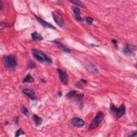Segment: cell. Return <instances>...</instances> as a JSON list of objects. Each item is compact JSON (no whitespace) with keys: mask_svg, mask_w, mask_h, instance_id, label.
I'll return each mask as SVG.
<instances>
[{"mask_svg":"<svg viewBox=\"0 0 137 137\" xmlns=\"http://www.w3.org/2000/svg\"><path fill=\"white\" fill-rule=\"evenodd\" d=\"M32 54L34 57L41 63H44V62L48 63H52V60L50 57H49L45 53L42 51L38 50L36 49H32Z\"/></svg>","mask_w":137,"mask_h":137,"instance_id":"1","label":"cell"},{"mask_svg":"<svg viewBox=\"0 0 137 137\" xmlns=\"http://www.w3.org/2000/svg\"><path fill=\"white\" fill-rule=\"evenodd\" d=\"M3 64L8 68L15 69L17 65L16 58L14 55H6L2 58Z\"/></svg>","mask_w":137,"mask_h":137,"instance_id":"2","label":"cell"},{"mask_svg":"<svg viewBox=\"0 0 137 137\" xmlns=\"http://www.w3.org/2000/svg\"><path fill=\"white\" fill-rule=\"evenodd\" d=\"M104 118V114L102 111H99L88 127L89 130H93L98 127Z\"/></svg>","mask_w":137,"mask_h":137,"instance_id":"3","label":"cell"},{"mask_svg":"<svg viewBox=\"0 0 137 137\" xmlns=\"http://www.w3.org/2000/svg\"><path fill=\"white\" fill-rule=\"evenodd\" d=\"M110 110L113 113L116 114V117L117 119H119L122 117L124 115L125 112V105L122 104L118 108L115 106L114 105H111Z\"/></svg>","mask_w":137,"mask_h":137,"instance_id":"4","label":"cell"},{"mask_svg":"<svg viewBox=\"0 0 137 137\" xmlns=\"http://www.w3.org/2000/svg\"><path fill=\"white\" fill-rule=\"evenodd\" d=\"M53 16L55 22L58 26H63L64 24L63 17L62 15L59 12L57 11H54L53 12Z\"/></svg>","mask_w":137,"mask_h":137,"instance_id":"5","label":"cell"},{"mask_svg":"<svg viewBox=\"0 0 137 137\" xmlns=\"http://www.w3.org/2000/svg\"><path fill=\"white\" fill-rule=\"evenodd\" d=\"M57 72L58 73V75H59L60 79V81H61V82H62V84H64V85H68L69 79H68V76L66 73V72L62 70L60 68H58Z\"/></svg>","mask_w":137,"mask_h":137,"instance_id":"6","label":"cell"},{"mask_svg":"<svg viewBox=\"0 0 137 137\" xmlns=\"http://www.w3.org/2000/svg\"><path fill=\"white\" fill-rule=\"evenodd\" d=\"M136 49V47L132 44L126 43L125 44V47L123 49V51L124 54L126 56H130L132 54L133 51Z\"/></svg>","mask_w":137,"mask_h":137,"instance_id":"7","label":"cell"},{"mask_svg":"<svg viewBox=\"0 0 137 137\" xmlns=\"http://www.w3.org/2000/svg\"><path fill=\"white\" fill-rule=\"evenodd\" d=\"M70 123L72 125L76 127H82L85 125V122L82 118L79 117H74L71 119Z\"/></svg>","mask_w":137,"mask_h":137,"instance_id":"8","label":"cell"},{"mask_svg":"<svg viewBox=\"0 0 137 137\" xmlns=\"http://www.w3.org/2000/svg\"><path fill=\"white\" fill-rule=\"evenodd\" d=\"M72 9L74 15H75L76 18L77 19L78 21H82L83 19L82 17L80 16V9L77 6H72Z\"/></svg>","mask_w":137,"mask_h":137,"instance_id":"9","label":"cell"},{"mask_svg":"<svg viewBox=\"0 0 137 137\" xmlns=\"http://www.w3.org/2000/svg\"><path fill=\"white\" fill-rule=\"evenodd\" d=\"M35 17H36V19L38 20V21L39 22V23L41 24L43 26L46 27H47V28L53 29V30H55L56 29V28L54 26L51 25H50V24L47 23L46 21H44V20L42 19L40 17H38V16H35Z\"/></svg>","mask_w":137,"mask_h":137,"instance_id":"10","label":"cell"},{"mask_svg":"<svg viewBox=\"0 0 137 137\" xmlns=\"http://www.w3.org/2000/svg\"><path fill=\"white\" fill-rule=\"evenodd\" d=\"M53 42L54 44H56L60 47V48L62 49V50L64 51V52H66V53H70L71 52V50L69 48H68V47H66L64 44H63L62 42H60V41H57V40H54L53 41Z\"/></svg>","mask_w":137,"mask_h":137,"instance_id":"11","label":"cell"},{"mask_svg":"<svg viewBox=\"0 0 137 137\" xmlns=\"http://www.w3.org/2000/svg\"><path fill=\"white\" fill-rule=\"evenodd\" d=\"M23 92L29 98H30L32 100L35 99L34 92L32 90H31V89L29 88H25L23 90Z\"/></svg>","mask_w":137,"mask_h":137,"instance_id":"12","label":"cell"},{"mask_svg":"<svg viewBox=\"0 0 137 137\" xmlns=\"http://www.w3.org/2000/svg\"><path fill=\"white\" fill-rule=\"evenodd\" d=\"M32 38L33 40H35V41H41L43 39V38L41 37V35L37 32L32 33Z\"/></svg>","mask_w":137,"mask_h":137,"instance_id":"13","label":"cell"},{"mask_svg":"<svg viewBox=\"0 0 137 137\" xmlns=\"http://www.w3.org/2000/svg\"><path fill=\"white\" fill-rule=\"evenodd\" d=\"M23 82L24 83L25 82H30V83H32L34 82V79H33V78L32 77L30 74H28L25 77Z\"/></svg>","mask_w":137,"mask_h":137,"instance_id":"14","label":"cell"},{"mask_svg":"<svg viewBox=\"0 0 137 137\" xmlns=\"http://www.w3.org/2000/svg\"><path fill=\"white\" fill-rule=\"evenodd\" d=\"M33 118H34V121L37 125H40L42 123V119L40 117L37 116V115H33Z\"/></svg>","mask_w":137,"mask_h":137,"instance_id":"15","label":"cell"},{"mask_svg":"<svg viewBox=\"0 0 137 137\" xmlns=\"http://www.w3.org/2000/svg\"><path fill=\"white\" fill-rule=\"evenodd\" d=\"M87 83V81L86 80L84 79H81L80 80L79 82H78L76 84V87H78V88H82L85 84H86Z\"/></svg>","mask_w":137,"mask_h":137,"instance_id":"16","label":"cell"},{"mask_svg":"<svg viewBox=\"0 0 137 137\" xmlns=\"http://www.w3.org/2000/svg\"><path fill=\"white\" fill-rule=\"evenodd\" d=\"M71 3H72L73 4H76V5L79 6L82 8H85V6L84 5V4H83L82 2L79 1H77V0H73V1H70Z\"/></svg>","mask_w":137,"mask_h":137,"instance_id":"17","label":"cell"},{"mask_svg":"<svg viewBox=\"0 0 137 137\" xmlns=\"http://www.w3.org/2000/svg\"><path fill=\"white\" fill-rule=\"evenodd\" d=\"M36 68L35 64L32 60H30L27 63V68L28 69H33Z\"/></svg>","mask_w":137,"mask_h":137,"instance_id":"18","label":"cell"},{"mask_svg":"<svg viewBox=\"0 0 137 137\" xmlns=\"http://www.w3.org/2000/svg\"><path fill=\"white\" fill-rule=\"evenodd\" d=\"M21 111H22V113H23L24 115H25L28 116L29 115L28 110L27 109V108L26 107H25V106H23L22 107Z\"/></svg>","mask_w":137,"mask_h":137,"instance_id":"19","label":"cell"},{"mask_svg":"<svg viewBox=\"0 0 137 137\" xmlns=\"http://www.w3.org/2000/svg\"><path fill=\"white\" fill-rule=\"evenodd\" d=\"M76 94H77V92L76 91H72L71 92H70L69 93L67 94L66 96L69 98H72L73 96H75Z\"/></svg>","mask_w":137,"mask_h":137,"instance_id":"20","label":"cell"},{"mask_svg":"<svg viewBox=\"0 0 137 137\" xmlns=\"http://www.w3.org/2000/svg\"><path fill=\"white\" fill-rule=\"evenodd\" d=\"M25 134V132L23 131V130L19 129V130H17L16 132L15 137H18L21 135H23V134Z\"/></svg>","mask_w":137,"mask_h":137,"instance_id":"21","label":"cell"},{"mask_svg":"<svg viewBox=\"0 0 137 137\" xmlns=\"http://www.w3.org/2000/svg\"><path fill=\"white\" fill-rule=\"evenodd\" d=\"M86 23L88 25H91L92 23H93V19L92 18V17H88L86 18Z\"/></svg>","mask_w":137,"mask_h":137,"instance_id":"22","label":"cell"},{"mask_svg":"<svg viewBox=\"0 0 137 137\" xmlns=\"http://www.w3.org/2000/svg\"><path fill=\"white\" fill-rule=\"evenodd\" d=\"M84 94H78V95H76V98L78 100H81L82 99L84 98Z\"/></svg>","mask_w":137,"mask_h":137,"instance_id":"23","label":"cell"},{"mask_svg":"<svg viewBox=\"0 0 137 137\" xmlns=\"http://www.w3.org/2000/svg\"><path fill=\"white\" fill-rule=\"evenodd\" d=\"M112 42H113V44H114V46L115 47V48H118V44H117V41L116 40H115V39H113L111 40Z\"/></svg>","mask_w":137,"mask_h":137,"instance_id":"24","label":"cell"},{"mask_svg":"<svg viewBox=\"0 0 137 137\" xmlns=\"http://www.w3.org/2000/svg\"><path fill=\"white\" fill-rule=\"evenodd\" d=\"M137 132L136 131L132 132H131V133H130V134L128 136H129V137H135V136H137Z\"/></svg>","mask_w":137,"mask_h":137,"instance_id":"25","label":"cell"},{"mask_svg":"<svg viewBox=\"0 0 137 137\" xmlns=\"http://www.w3.org/2000/svg\"><path fill=\"white\" fill-rule=\"evenodd\" d=\"M3 3H2V2L1 1H0V9L1 10H3Z\"/></svg>","mask_w":137,"mask_h":137,"instance_id":"26","label":"cell"},{"mask_svg":"<svg viewBox=\"0 0 137 137\" xmlns=\"http://www.w3.org/2000/svg\"><path fill=\"white\" fill-rule=\"evenodd\" d=\"M14 121H15V123L16 124H18V117H15L14 118Z\"/></svg>","mask_w":137,"mask_h":137,"instance_id":"27","label":"cell"},{"mask_svg":"<svg viewBox=\"0 0 137 137\" xmlns=\"http://www.w3.org/2000/svg\"><path fill=\"white\" fill-rule=\"evenodd\" d=\"M58 94H59L60 96H62V92H58Z\"/></svg>","mask_w":137,"mask_h":137,"instance_id":"28","label":"cell"}]
</instances>
